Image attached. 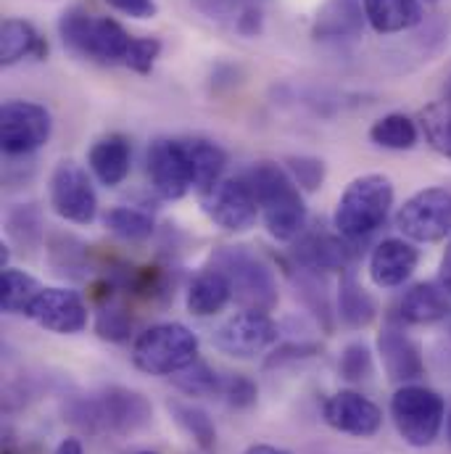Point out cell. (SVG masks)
Here are the masks:
<instances>
[{"instance_id":"1","label":"cell","mask_w":451,"mask_h":454,"mask_svg":"<svg viewBox=\"0 0 451 454\" xmlns=\"http://www.w3.org/2000/svg\"><path fill=\"white\" fill-rule=\"evenodd\" d=\"M69 415L72 423L90 434L112 431L119 436H129L151 426L153 407L143 394L124 386H112L101 391L96 399H77L69 407Z\"/></svg>"},{"instance_id":"2","label":"cell","mask_w":451,"mask_h":454,"mask_svg":"<svg viewBox=\"0 0 451 454\" xmlns=\"http://www.w3.org/2000/svg\"><path fill=\"white\" fill-rule=\"evenodd\" d=\"M58 32L66 48L101 64H124L132 45V37L119 21L90 13L82 5H72L61 13Z\"/></svg>"},{"instance_id":"3","label":"cell","mask_w":451,"mask_h":454,"mask_svg":"<svg viewBox=\"0 0 451 454\" xmlns=\"http://www.w3.org/2000/svg\"><path fill=\"white\" fill-rule=\"evenodd\" d=\"M393 207V183L385 175H362L351 180L338 199L333 225L340 238L362 240L388 220Z\"/></svg>"},{"instance_id":"4","label":"cell","mask_w":451,"mask_h":454,"mask_svg":"<svg viewBox=\"0 0 451 454\" xmlns=\"http://www.w3.org/2000/svg\"><path fill=\"white\" fill-rule=\"evenodd\" d=\"M212 267L229 283L232 299L243 309L269 312L277 304V280L269 264L243 246H225L212 254Z\"/></svg>"},{"instance_id":"5","label":"cell","mask_w":451,"mask_h":454,"mask_svg":"<svg viewBox=\"0 0 451 454\" xmlns=\"http://www.w3.org/2000/svg\"><path fill=\"white\" fill-rule=\"evenodd\" d=\"M391 418L404 444L425 450L441 436L447 423V402L428 386L407 383L391 399Z\"/></svg>"},{"instance_id":"6","label":"cell","mask_w":451,"mask_h":454,"mask_svg":"<svg viewBox=\"0 0 451 454\" xmlns=\"http://www.w3.org/2000/svg\"><path fill=\"white\" fill-rule=\"evenodd\" d=\"M198 359V336L180 323H159L132 346V364L148 375H177Z\"/></svg>"},{"instance_id":"7","label":"cell","mask_w":451,"mask_h":454,"mask_svg":"<svg viewBox=\"0 0 451 454\" xmlns=\"http://www.w3.org/2000/svg\"><path fill=\"white\" fill-rule=\"evenodd\" d=\"M396 227L407 240L439 243L451 235V191L425 188L417 191L396 215Z\"/></svg>"},{"instance_id":"8","label":"cell","mask_w":451,"mask_h":454,"mask_svg":"<svg viewBox=\"0 0 451 454\" xmlns=\"http://www.w3.org/2000/svg\"><path fill=\"white\" fill-rule=\"evenodd\" d=\"M148 177L164 201H177L196 191V172L188 140L159 137L148 148Z\"/></svg>"},{"instance_id":"9","label":"cell","mask_w":451,"mask_h":454,"mask_svg":"<svg viewBox=\"0 0 451 454\" xmlns=\"http://www.w3.org/2000/svg\"><path fill=\"white\" fill-rule=\"evenodd\" d=\"M51 112L32 101H5L0 109V143L8 156H27L51 140Z\"/></svg>"},{"instance_id":"10","label":"cell","mask_w":451,"mask_h":454,"mask_svg":"<svg viewBox=\"0 0 451 454\" xmlns=\"http://www.w3.org/2000/svg\"><path fill=\"white\" fill-rule=\"evenodd\" d=\"M51 207L53 212L74 225H90L98 215V199L88 172L66 159L56 164L51 175Z\"/></svg>"},{"instance_id":"11","label":"cell","mask_w":451,"mask_h":454,"mask_svg":"<svg viewBox=\"0 0 451 454\" xmlns=\"http://www.w3.org/2000/svg\"><path fill=\"white\" fill-rule=\"evenodd\" d=\"M204 215L227 232H245L256 225L259 204L243 177H227L201 193Z\"/></svg>"},{"instance_id":"12","label":"cell","mask_w":451,"mask_h":454,"mask_svg":"<svg viewBox=\"0 0 451 454\" xmlns=\"http://www.w3.org/2000/svg\"><path fill=\"white\" fill-rule=\"evenodd\" d=\"M277 336L280 331L267 312L243 309L220 325V331L214 333V346L229 356L251 359L256 354H264L269 346H275Z\"/></svg>"},{"instance_id":"13","label":"cell","mask_w":451,"mask_h":454,"mask_svg":"<svg viewBox=\"0 0 451 454\" xmlns=\"http://www.w3.org/2000/svg\"><path fill=\"white\" fill-rule=\"evenodd\" d=\"M27 317L58 336H74L88 328V307L72 288H43L29 304Z\"/></svg>"},{"instance_id":"14","label":"cell","mask_w":451,"mask_h":454,"mask_svg":"<svg viewBox=\"0 0 451 454\" xmlns=\"http://www.w3.org/2000/svg\"><path fill=\"white\" fill-rule=\"evenodd\" d=\"M243 183L251 188V193H253L261 215H272V212H280V209H291V207H301L304 204L301 191L293 183V177L288 175V169H283L275 161L251 164L243 172Z\"/></svg>"},{"instance_id":"15","label":"cell","mask_w":451,"mask_h":454,"mask_svg":"<svg viewBox=\"0 0 451 454\" xmlns=\"http://www.w3.org/2000/svg\"><path fill=\"white\" fill-rule=\"evenodd\" d=\"M325 423L340 434L356 436V439H369L380 431L383 426V412L380 407L362 396L359 391H338L325 402Z\"/></svg>"},{"instance_id":"16","label":"cell","mask_w":451,"mask_h":454,"mask_svg":"<svg viewBox=\"0 0 451 454\" xmlns=\"http://www.w3.org/2000/svg\"><path fill=\"white\" fill-rule=\"evenodd\" d=\"M420 264V251L404 238H385L369 256V278L377 288L404 286Z\"/></svg>"},{"instance_id":"17","label":"cell","mask_w":451,"mask_h":454,"mask_svg":"<svg viewBox=\"0 0 451 454\" xmlns=\"http://www.w3.org/2000/svg\"><path fill=\"white\" fill-rule=\"evenodd\" d=\"M377 351L383 359V370L393 383H412L425 372V362L420 354V346L409 339L401 328H383L377 336Z\"/></svg>"},{"instance_id":"18","label":"cell","mask_w":451,"mask_h":454,"mask_svg":"<svg viewBox=\"0 0 451 454\" xmlns=\"http://www.w3.org/2000/svg\"><path fill=\"white\" fill-rule=\"evenodd\" d=\"M364 3L362 0H325L315 16V40H354L364 29Z\"/></svg>"},{"instance_id":"19","label":"cell","mask_w":451,"mask_h":454,"mask_svg":"<svg viewBox=\"0 0 451 454\" xmlns=\"http://www.w3.org/2000/svg\"><path fill=\"white\" fill-rule=\"evenodd\" d=\"M449 312V296L436 283H417L399 301V317L409 325H433L441 323Z\"/></svg>"},{"instance_id":"20","label":"cell","mask_w":451,"mask_h":454,"mask_svg":"<svg viewBox=\"0 0 451 454\" xmlns=\"http://www.w3.org/2000/svg\"><path fill=\"white\" fill-rule=\"evenodd\" d=\"M88 164L93 169V175L104 183V185H119L127 180L129 167H132V145L124 135H109L101 137L90 153H88Z\"/></svg>"},{"instance_id":"21","label":"cell","mask_w":451,"mask_h":454,"mask_svg":"<svg viewBox=\"0 0 451 454\" xmlns=\"http://www.w3.org/2000/svg\"><path fill=\"white\" fill-rule=\"evenodd\" d=\"M351 256H354V251L346 243V238H333V235H309L296 246L299 264L312 272L346 270Z\"/></svg>"},{"instance_id":"22","label":"cell","mask_w":451,"mask_h":454,"mask_svg":"<svg viewBox=\"0 0 451 454\" xmlns=\"http://www.w3.org/2000/svg\"><path fill=\"white\" fill-rule=\"evenodd\" d=\"M48 45L37 35V29L29 21L21 19H5L0 29V64L13 67L24 59H45Z\"/></svg>"},{"instance_id":"23","label":"cell","mask_w":451,"mask_h":454,"mask_svg":"<svg viewBox=\"0 0 451 454\" xmlns=\"http://www.w3.org/2000/svg\"><path fill=\"white\" fill-rule=\"evenodd\" d=\"M369 27L380 35H396L423 21L420 0H362Z\"/></svg>"},{"instance_id":"24","label":"cell","mask_w":451,"mask_h":454,"mask_svg":"<svg viewBox=\"0 0 451 454\" xmlns=\"http://www.w3.org/2000/svg\"><path fill=\"white\" fill-rule=\"evenodd\" d=\"M229 299L232 291L225 275L214 267H206L188 288V312L196 317H212L225 309Z\"/></svg>"},{"instance_id":"25","label":"cell","mask_w":451,"mask_h":454,"mask_svg":"<svg viewBox=\"0 0 451 454\" xmlns=\"http://www.w3.org/2000/svg\"><path fill=\"white\" fill-rule=\"evenodd\" d=\"M377 315V307L372 296L356 283V275L351 270H343L338 286V317L343 325L359 331L367 328Z\"/></svg>"},{"instance_id":"26","label":"cell","mask_w":451,"mask_h":454,"mask_svg":"<svg viewBox=\"0 0 451 454\" xmlns=\"http://www.w3.org/2000/svg\"><path fill=\"white\" fill-rule=\"evenodd\" d=\"M188 148H191L193 172H196V191L206 193L212 185H217L222 180V172H225L227 164L225 151L217 143L204 140V137L188 140Z\"/></svg>"},{"instance_id":"27","label":"cell","mask_w":451,"mask_h":454,"mask_svg":"<svg viewBox=\"0 0 451 454\" xmlns=\"http://www.w3.org/2000/svg\"><path fill=\"white\" fill-rule=\"evenodd\" d=\"M369 140L388 151H409L417 145V124L404 114H388L369 127Z\"/></svg>"},{"instance_id":"28","label":"cell","mask_w":451,"mask_h":454,"mask_svg":"<svg viewBox=\"0 0 451 454\" xmlns=\"http://www.w3.org/2000/svg\"><path fill=\"white\" fill-rule=\"evenodd\" d=\"M169 412L172 418L177 420V426L204 450V452H212L217 447V428H214V420L209 418L206 410L196 407V404H188V402H169Z\"/></svg>"},{"instance_id":"29","label":"cell","mask_w":451,"mask_h":454,"mask_svg":"<svg viewBox=\"0 0 451 454\" xmlns=\"http://www.w3.org/2000/svg\"><path fill=\"white\" fill-rule=\"evenodd\" d=\"M0 288H3L0 291V304H3L5 315H27L29 304L43 291L40 283L32 275H27L21 270H11V267L3 270V286Z\"/></svg>"},{"instance_id":"30","label":"cell","mask_w":451,"mask_h":454,"mask_svg":"<svg viewBox=\"0 0 451 454\" xmlns=\"http://www.w3.org/2000/svg\"><path fill=\"white\" fill-rule=\"evenodd\" d=\"M420 127L428 145L451 161V98L436 101L420 114Z\"/></svg>"},{"instance_id":"31","label":"cell","mask_w":451,"mask_h":454,"mask_svg":"<svg viewBox=\"0 0 451 454\" xmlns=\"http://www.w3.org/2000/svg\"><path fill=\"white\" fill-rule=\"evenodd\" d=\"M175 386L180 391H185L188 396H212V394H222L225 380L217 375V370H212L206 362H193L191 367L180 370L177 375H172Z\"/></svg>"},{"instance_id":"32","label":"cell","mask_w":451,"mask_h":454,"mask_svg":"<svg viewBox=\"0 0 451 454\" xmlns=\"http://www.w3.org/2000/svg\"><path fill=\"white\" fill-rule=\"evenodd\" d=\"M104 223H106V227L112 232H116L124 240H145L156 230V223H153L151 215H145L140 209H129V207H116V209H112Z\"/></svg>"},{"instance_id":"33","label":"cell","mask_w":451,"mask_h":454,"mask_svg":"<svg viewBox=\"0 0 451 454\" xmlns=\"http://www.w3.org/2000/svg\"><path fill=\"white\" fill-rule=\"evenodd\" d=\"M285 169L293 177V183L299 188H304L307 193H315L325 183V164H323V159H315V156H291L285 161Z\"/></svg>"},{"instance_id":"34","label":"cell","mask_w":451,"mask_h":454,"mask_svg":"<svg viewBox=\"0 0 451 454\" xmlns=\"http://www.w3.org/2000/svg\"><path fill=\"white\" fill-rule=\"evenodd\" d=\"M340 375L351 383L367 380L372 375V351L367 343H348L340 354Z\"/></svg>"},{"instance_id":"35","label":"cell","mask_w":451,"mask_h":454,"mask_svg":"<svg viewBox=\"0 0 451 454\" xmlns=\"http://www.w3.org/2000/svg\"><path fill=\"white\" fill-rule=\"evenodd\" d=\"M8 230L11 235L24 243V246H35L40 240V232H43V220H40V212L35 207H16L11 215H8Z\"/></svg>"},{"instance_id":"36","label":"cell","mask_w":451,"mask_h":454,"mask_svg":"<svg viewBox=\"0 0 451 454\" xmlns=\"http://www.w3.org/2000/svg\"><path fill=\"white\" fill-rule=\"evenodd\" d=\"M161 53V43L156 37H132L129 53L124 59V67H129L137 74H148Z\"/></svg>"},{"instance_id":"37","label":"cell","mask_w":451,"mask_h":454,"mask_svg":"<svg viewBox=\"0 0 451 454\" xmlns=\"http://www.w3.org/2000/svg\"><path fill=\"white\" fill-rule=\"evenodd\" d=\"M222 396H225L229 407L245 410V407L256 404L259 388H256V383H253L251 378H245V375H232V378H227L225 386H222Z\"/></svg>"},{"instance_id":"38","label":"cell","mask_w":451,"mask_h":454,"mask_svg":"<svg viewBox=\"0 0 451 454\" xmlns=\"http://www.w3.org/2000/svg\"><path fill=\"white\" fill-rule=\"evenodd\" d=\"M129 328H132V320L121 309H104L96 320L98 336L106 340H124L129 336Z\"/></svg>"},{"instance_id":"39","label":"cell","mask_w":451,"mask_h":454,"mask_svg":"<svg viewBox=\"0 0 451 454\" xmlns=\"http://www.w3.org/2000/svg\"><path fill=\"white\" fill-rule=\"evenodd\" d=\"M106 3L132 19H153L159 13L156 0H106Z\"/></svg>"},{"instance_id":"40","label":"cell","mask_w":451,"mask_h":454,"mask_svg":"<svg viewBox=\"0 0 451 454\" xmlns=\"http://www.w3.org/2000/svg\"><path fill=\"white\" fill-rule=\"evenodd\" d=\"M264 27V19H261V11L256 5H248L240 16H237V32L245 35V37H256Z\"/></svg>"},{"instance_id":"41","label":"cell","mask_w":451,"mask_h":454,"mask_svg":"<svg viewBox=\"0 0 451 454\" xmlns=\"http://www.w3.org/2000/svg\"><path fill=\"white\" fill-rule=\"evenodd\" d=\"M315 351H317V346H315V343H301V346H283L280 351H275V354L269 356V362H267V364H280L283 359H296V356H315Z\"/></svg>"},{"instance_id":"42","label":"cell","mask_w":451,"mask_h":454,"mask_svg":"<svg viewBox=\"0 0 451 454\" xmlns=\"http://www.w3.org/2000/svg\"><path fill=\"white\" fill-rule=\"evenodd\" d=\"M439 286L451 294V243L447 246L444 256H441V267H439Z\"/></svg>"},{"instance_id":"43","label":"cell","mask_w":451,"mask_h":454,"mask_svg":"<svg viewBox=\"0 0 451 454\" xmlns=\"http://www.w3.org/2000/svg\"><path fill=\"white\" fill-rule=\"evenodd\" d=\"M53 454H85V450H82V442H80V439L69 436V439H64V442L56 447V452Z\"/></svg>"},{"instance_id":"44","label":"cell","mask_w":451,"mask_h":454,"mask_svg":"<svg viewBox=\"0 0 451 454\" xmlns=\"http://www.w3.org/2000/svg\"><path fill=\"white\" fill-rule=\"evenodd\" d=\"M245 454H293L288 452V450H280V447H272V444H253V447H248Z\"/></svg>"},{"instance_id":"45","label":"cell","mask_w":451,"mask_h":454,"mask_svg":"<svg viewBox=\"0 0 451 454\" xmlns=\"http://www.w3.org/2000/svg\"><path fill=\"white\" fill-rule=\"evenodd\" d=\"M447 96H449V98H451V80H449V88H447Z\"/></svg>"},{"instance_id":"46","label":"cell","mask_w":451,"mask_h":454,"mask_svg":"<svg viewBox=\"0 0 451 454\" xmlns=\"http://www.w3.org/2000/svg\"><path fill=\"white\" fill-rule=\"evenodd\" d=\"M137 454H156V452H137Z\"/></svg>"},{"instance_id":"47","label":"cell","mask_w":451,"mask_h":454,"mask_svg":"<svg viewBox=\"0 0 451 454\" xmlns=\"http://www.w3.org/2000/svg\"><path fill=\"white\" fill-rule=\"evenodd\" d=\"M428 3H439V0H428Z\"/></svg>"}]
</instances>
